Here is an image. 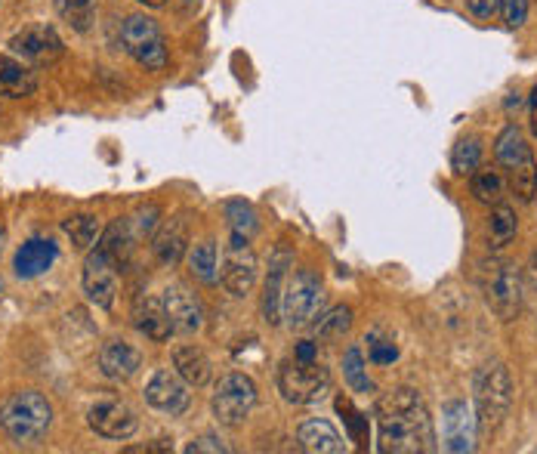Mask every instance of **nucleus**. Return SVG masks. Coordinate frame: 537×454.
I'll return each instance as SVG.
<instances>
[{"instance_id":"obj_1","label":"nucleus","mask_w":537,"mask_h":454,"mask_svg":"<svg viewBox=\"0 0 537 454\" xmlns=\"http://www.w3.org/2000/svg\"><path fill=\"white\" fill-rule=\"evenodd\" d=\"M377 448L383 454H423L436 451L433 417L417 390H392L377 402Z\"/></svg>"},{"instance_id":"obj_2","label":"nucleus","mask_w":537,"mask_h":454,"mask_svg":"<svg viewBox=\"0 0 537 454\" xmlns=\"http://www.w3.org/2000/svg\"><path fill=\"white\" fill-rule=\"evenodd\" d=\"M50 424H53V408L34 390L13 393L0 405V427H4V433L13 442H41Z\"/></svg>"},{"instance_id":"obj_3","label":"nucleus","mask_w":537,"mask_h":454,"mask_svg":"<svg viewBox=\"0 0 537 454\" xmlns=\"http://www.w3.org/2000/svg\"><path fill=\"white\" fill-rule=\"evenodd\" d=\"M473 393H476V424L482 433H491L500 427V421L507 417L513 405V380L510 371L500 362H488L476 371L473 380Z\"/></svg>"},{"instance_id":"obj_4","label":"nucleus","mask_w":537,"mask_h":454,"mask_svg":"<svg viewBox=\"0 0 537 454\" xmlns=\"http://www.w3.org/2000/svg\"><path fill=\"white\" fill-rule=\"evenodd\" d=\"M278 390L294 405H318L331 393V371L315 359H288L278 368Z\"/></svg>"},{"instance_id":"obj_5","label":"nucleus","mask_w":537,"mask_h":454,"mask_svg":"<svg viewBox=\"0 0 537 454\" xmlns=\"http://www.w3.org/2000/svg\"><path fill=\"white\" fill-rule=\"evenodd\" d=\"M321 312H325V288H321V282L309 269H300L288 282V288H284L281 316L288 319L291 331H306L315 328Z\"/></svg>"},{"instance_id":"obj_6","label":"nucleus","mask_w":537,"mask_h":454,"mask_svg":"<svg viewBox=\"0 0 537 454\" xmlns=\"http://www.w3.org/2000/svg\"><path fill=\"white\" fill-rule=\"evenodd\" d=\"M482 294L497 319H516L522 309V275L513 263L494 260L482 269Z\"/></svg>"},{"instance_id":"obj_7","label":"nucleus","mask_w":537,"mask_h":454,"mask_svg":"<svg viewBox=\"0 0 537 454\" xmlns=\"http://www.w3.org/2000/svg\"><path fill=\"white\" fill-rule=\"evenodd\" d=\"M121 47L149 72H161L167 65V41L158 22L149 16H130L121 25Z\"/></svg>"},{"instance_id":"obj_8","label":"nucleus","mask_w":537,"mask_h":454,"mask_svg":"<svg viewBox=\"0 0 537 454\" xmlns=\"http://www.w3.org/2000/svg\"><path fill=\"white\" fill-rule=\"evenodd\" d=\"M257 405V387L247 374H226L217 383V393H213V417L223 427H238L247 421V414Z\"/></svg>"},{"instance_id":"obj_9","label":"nucleus","mask_w":537,"mask_h":454,"mask_svg":"<svg viewBox=\"0 0 537 454\" xmlns=\"http://www.w3.org/2000/svg\"><path fill=\"white\" fill-rule=\"evenodd\" d=\"M257 269H260V263H257L254 248H250V238L232 232L226 251H223V272H220L223 288L232 297H247L257 285Z\"/></svg>"},{"instance_id":"obj_10","label":"nucleus","mask_w":537,"mask_h":454,"mask_svg":"<svg viewBox=\"0 0 537 454\" xmlns=\"http://www.w3.org/2000/svg\"><path fill=\"white\" fill-rule=\"evenodd\" d=\"M10 50L16 56H22L25 62H31V65H53L65 53L62 38L56 34L53 25H28V28H22L19 34H13Z\"/></svg>"},{"instance_id":"obj_11","label":"nucleus","mask_w":537,"mask_h":454,"mask_svg":"<svg viewBox=\"0 0 537 454\" xmlns=\"http://www.w3.org/2000/svg\"><path fill=\"white\" fill-rule=\"evenodd\" d=\"M87 424L93 433H99L102 439H130L139 427L136 414L127 402L121 399H99L90 411H87Z\"/></svg>"},{"instance_id":"obj_12","label":"nucleus","mask_w":537,"mask_h":454,"mask_svg":"<svg viewBox=\"0 0 537 454\" xmlns=\"http://www.w3.org/2000/svg\"><path fill=\"white\" fill-rule=\"evenodd\" d=\"M476 430H479L476 414L467 402L454 399L442 408V448L445 451H457V454L473 451L476 448Z\"/></svg>"},{"instance_id":"obj_13","label":"nucleus","mask_w":537,"mask_h":454,"mask_svg":"<svg viewBox=\"0 0 537 454\" xmlns=\"http://www.w3.org/2000/svg\"><path fill=\"white\" fill-rule=\"evenodd\" d=\"M146 402H149L152 408L170 414V417L183 414V411L189 408V402H192L189 383L179 377V374L167 371V368H158V371L152 374V380L146 383Z\"/></svg>"},{"instance_id":"obj_14","label":"nucleus","mask_w":537,"mask_h":454,"mask_svg":"<svg viewBox=\"0 0 537 454\" xmlns=\"http://www.w3.org/2000/svg\"><path fill=\"white\" fill-rule=\"evenodd\" d=\"M115 269H118V263L102 248H96L84 263V294L102 309H109L115 303V294H118Z\"/></svg>"},{"instance_id":"obj_15","label":"nucleus","mask_w":537,"mask_h":454,"mask_svg":"<svg viewBox=\"0 0 537 454\" xmlns=\"http://www.w3.org/2000/svg\"><path fill=\"white\" fill-rule=\"evenodd\" d=\"M164 303V312H167V319L173 325V331L179 334H195L201 325H204V309H201V300L195 294H189L183 285H173L164 291L161 297Z\"/></svg>"},{"instance_id":"obj_16","label":"nucleus","mask_w":537,"mask_h":454,"mask_svg":"<svg viewBox=\"0 0 537 454\" xmlns=\"http://www.w3.org/2000/svg\"><path fill=\"white\" fill-rule=\"evenodd\" d=\"M288 266H291V254L278 248L272 263H269V278H266V291H263V319L269 325H278L281 316V303H284V278H288Z\"/></svg>"},{"instance_id":"obj_17","label":"nucleus","mask_w":537,"mask_h":454,"mask_svg":"<svg viewBox=\"0 0 537 454\" xmlns=\"http://www.w3.org/2000/svg\"><path fill=\"white\" fill-rule=\"evenodd\" d=\"M56 257H59V251L50 238H31L16 254V275L19 278H38L56 263Z\"/></svg>"},{"instance_id":"obj_18","label":"nucleus","mask_w":537,"mask_h":454,"mask_svg":"<svg viewBox=\"0 0 537 454\" xmlns=\"http://www.w3.org/2000/svg\"><path fill=\"white\" fill-rule=\"evenodd\" d=\"M139 365H142V356L124 340L105 343L102 353H99V368H102L105 377H112V380H130L139 371Z\"/></svg>"},{"instance_id":"obj_19","label":"nucleus","mask_w":537,"mask_h":454,"mask_svg":"<svg viewBox=\"0 0 537 454\" xmlns=\"http://www.w3.org/2000/svg\"><path fill=\"white\" fill-rule=\"evenodd\" d=\"M297 445H300V451H309V454H337V451H343V439L334 430V424L318 421V417L303 421L297 427Z\"/></svg>"},{"instance_id":"obj_20","label":"nucleus","mask_w":537,"mask_h":454,"mask_svg":"<svg viewBox=\"0 0 537 454\" xmlns=\"http://www.w3.org/2000/svg\"><path fill=\"white\" fill-rule=\"evenodd\" d=\"M186 244H189V229L183 220H170L161 226V232L155 235V257L164 263V266H176L186 254Z\"/></svg>"},{"instance_id":"obj_21","label":"nucleus","mask_w":537,"mask_h":454,"mask_svg":"<svg viewBox=\"0 0 537 454\" xmlns=\"http://www.w3.org/2000/svg\"><path fill=\"white\" fill-rule=\"evenodd\" d=\"M38 90V78L34 72L10 56H0V96H10V99H25Z\"/></svg>"},{"instance_id":"obj_22","label":"nucleus","mask_w":537,"mask_h":454,"mask_svg":"<svg viewBox=\"0 0 537 454\" xmlns=\"http://www.w3.org/2000/svg\"><path fill=\"white\" fill-rule=\"evenodd\" d=\"M173 368L189 387H207L210 383V359L198 346H179L173 353Z\"/></svg>"},{"instance_id":"obj_23","label":"nucleus","mask_w":537,"mask_h":454,"mask_svg":"<svg viewBox=\"0 0 537 454\" xmlns=\"http://www.w3.org/2000/svg\"><path fill=\"white\" fill-rule=\"evenodd\" d=\"M136 328L146 334L149 340H155V343L170 340L173 325H170L167 312H164V303H161V300H146V303H142V306L136 309Z\"/></svg>"},{"instance_id":"obj_24","label":"nucleus","mask_w":537,"mask_h":454,"mask_svg":"<svg viewBox=\"0 0 537 454\" xmlns=\"http://www.w3.org/2000/svg\"><path fill=\"white\" fill-rule=\"evenodd\" d=\"M494 155H497V161L504 164L507 170H513V167H519L522 161H528V158H534L531 155V149H528V143H525V136H522V130L516 127V124H510L504 133L497 136V146H494Z\"/></svg>"},{"instance_id":"obj_25","label":"nucleus","mask_w":537,"mask_h":454,"mask_svg":"<svg viewBox=\"0 0 537 454\" xmlns=\"http://www.w3.org/2000/svg\"><path fill=\"white\" fill-rule=\"evenodd\" d=\"M189 269L198 282L213 285L217 282V244L213 241H201L195 244V251L189 254Z\"/></svg>"},{"instance_id":"obj_26","label":"nucleus","mask_w":537,"mask_h":454,"mask_svg":"<svg viewBox=\"0 0 537 454\" xmlns=\"http://www.w3.org/2000/svg\"><path fill=\"white\" fill-rule=\"evenodd\" d=\"M62 229H65V235L78 244L81 251H87V248H93L96 244V238H99V220L93 217V214H71L65 223H62Z\"/></svg>"},{"instance_id":"obj_27","label":"nucleus","mask_w":537,"mask_h":454,"mask_svg":"<svg viewBox=\"0 0 537 454\" xmlns=\"http://www.w3.org/2000/svg\"><path fill=\"white\" fill-rule=\"evenodd\" d=\"M352 328V309L349 306H334L328 312H321V319L315 322V334L321 340H340Z\"/></svg>"},{"instance_id":"obj_28","label":"nucleus","mask_w":537,"mask_h":454,"mask_svg":"<svg viewBox=\"0 0 537 454\" xmlns=\"http://www.w3.org/2000/svg\"><path fill=\"white\" fill-rule=\"evenodd\" d=\"M482 164V143L476 136H467L460 139V143L454 146V155H451V167L454 173H460V177H470V173H476Z\"/></svg>"},{"instance_id":"obj_29","label":"nucleus","mask_w":537,"mask_h":454,"mask_svg":"<svg viewBox=\"0 0 537 454\" xmlns=\"http://www.w3.org/2000/svg\"><path fill=\"white\" fill-rule=\"evenodd\" d=\"M56 13L78 31H90L96 19V0H56Z\"/></svg>"},{"instance_id":"obj_30","label":"nucleus","mask_w":537,"mask_h":454,"mask_svg":"<svg viewBox=\"0 0 537 454\" xmlns=\"http://www.w3.org/2000/svg\"><path fill=\"white\" fill-rule=\"evenodd\" d=\"M488 235H491V248H507V244L516 238V214L510 207L500 204L497 211L491 214V223H488Z\"/></svg>"},{"instance_id":"obj_31","label":"nucleus","mask_w":537,"mask_h":454,"mask_svg":"<svg viewBox=\"0 0 537 454\" xmlns=\"http://www.w3.org/2000/svg\"><path fill=\"white\" fill-rule=\"evenodd\" d=\"M343 377H346V383H349L355 393H371L374 390V380L368 377L365 359H362V353H358L355 346L343 356Z\"/></svg>"},{"instance_id":"obj_32","label":"nucleus","mask_w":537,"mask_h":454,"mask_svg":"<svg viewBox=\"0 0 537 454\" xmlns=\"http://www.w3.org/2000/svg\"><path fill=\"white\" fill-rule=\"evenodd\" d=\"M504 192H507V186H504V180H500L497 170H476L473 173V195L482 204H500Z\"/></svg>"},{"instance_id":"obj_33","label":"nucleus","mask_w":537,"mask_h":454,"mask_svg":"<svg viewBox=\"0 0 537 454\" xmlns=\"http://www.w3.org/2000/svg\"><path fill=\"white\" fill-rule=\"evenodd\" d=\"M226 217H229L232 232H238V235H244V238H254L257 229H260L257 211H254L250 204H244V201H232V204L226 207Z\"/></svg>"},{"instance_id":"obj_34","label":"nucleus","mask_w":537,"mask_h":454,"mask_svg":"<svg viewBox=\"0 0 537 454\" xmlns=\"http://www.w3.org/2000/svg\"><path fill=\"white\" fill-rule=\"evenodd\" d=\"M510 183H513V192L519 195V201H531L537 195V161L528 158L519 167H513Z\"/></svg>"},{"instance_id":"obj_35","label":"nucleus","mask_w":537,"mask_h":454,"mask_svg":"<svg viewBox=\"0 0 537 454\" xmlns=\"http://www.w3.org/2000/svg\"><path fill=\"white\" fill-rule=\"evenodd\" d=\"M337 408H340V414H346L349 436H352L358 445H365V442H368V421H365V417L358 414V411H355L346 399H340V402H337Z\"/></svg>"},{"instance_id":"obj_36","label":"nucleus","mask_w":537,"mask_h":454,"mask_svg":"<svg viewBox=\"0 0 537 454\" xmlns=\"http://www.w3.org/2000/svg\"><path fill=\"white\" fill-rule=\"evenodd\" d=\"M500 16H504L507 28H522L528 19V0H500L497 4Z\"/></svg>"},{"instance_id":"obj_37","label":"nucleus","mask_w":537,"mask_h":454,"mask_svg":"<svg viewBox=\"0 0 537 454\" xmlns=\"http://www.w3.org/2000/svg\"><path fill=\"white\" fill-rule=\"evenodd\" d=\"M368 359L374 365H389V362H396L399 359V346L392 343V340H383V337H371V346H368Z\"/></svg>"},{"instance_id":"obj_38","label":"nucleus","mask_w":537,"mask_h":454,"mask_svg":"<svg viewBox=\"0 0 537 454\" xmlns=\"http://www.w3.org/2000/svg\"><path fill=\"white\" fill-rule=\"evenodd\" d=\"M186 451L189 454H226L229 445L223 439H217V436H198V439H192L186 445Z\"/></svg>"},{"instance_id":"obj_39","label":"nucleus","mask_w":537,"mask_h":454,"mask_svg":"<svg viewBox=\"0 0 537 454\" xmlns=\"http://www.w3.org/2000/svg\"><path fill=\"white\" fill-rule=\"evenodd\" d=\"M158 207L155 204H149L146 211H139V217H136V229L142 232V235H149V232H155V226H158Z\"/></svg>"},{"instance_id":"obj_40","label":"nucleus","mask_w":537,"mask_h":454,"mask_svg":"<svg viewBox=\"0 0 537 454\" xmlns=\"http://www.w3.org/2000/svg\"><path fill=\"white\" fill-rule=\"evenodd\" d=\"M497 4H500V0H467V10L476 19H491L497 13Z\"/></svg>"},{"instance_id":"obj_41","label":"nucleus","mask_w":537,"mask_h":454,"mask_svg":"<svg viewBox=\"0 0 537 454\" xmlns=\"http://www.w3.org/2000/svg\"><path fill=\"white\" fill-rule=\"evenodd\" d=\"M294 356H300V359H315V356H318V343H312V340H303V343H297Z\"/></svg>"},{"instance_id":"obj_42","label":"nucleus","mask_w":537,"mask_h":454,"mask_svg":"<svg viewBox=\"0 0 537 454\" xmlns=\"http://www.w3.org/2000/svg\"><path fill=\"white\" fill-rule=\"evenodd\" d=\"M525 278H528V288H531V291H537V251H534V254H531V260H528Z\"/></svg>"},{"instance_id":"obj_43","label":"nucleus","mask_w":537,"mask_h":454,"mask_svg":"<svg viewBox=\"0 0 537 454\" xmlns=\"http://www.w3.org/2000/svg\"><path fill=\"white\" fill-rule=\"evenodd\" d=\"M528 112H531V133L537 136V87L528 96Z\"/></svg>"},{"instance_id":"obj_44","label":"nucleus","mask_w":537,"mask_h":454,"mask_svg":"<svg viewBox=\"0 0 537 454\" xmlns=\"http://www.w3.org/2000/svg\"><path fill=\"white\" fill-rule=\"evenodd\" d=\"M139 4H146V7L158 10V7H164V4H167V0H139Z\"/></svg>"},{"instance_id":"obj_45","label":"nucleus","mask_w":537,"mask_h":454,"mask_svg":"<svg viewBox=\"0 0 537 454\" xmlns=\"http://www.w3.org/2000/svg\"><path fill=\"white\" fill-rule=\"evenodd\" d=\"M0 244H4V226H0Z\"/></svg>"},{"instance_id":"obj_46","label":"nucleus","mask_w":537,"mask_h":454,"mask_svg":"<svg viewBox=\"0 0 537 454\" xmlns=\"http://www.w3.org/2000/svg\"><path fill=\"white\" fill-rule=\"evenodd\" d=\"M0 288H4V285H0Z\"/></svg>"}]
</instances>
